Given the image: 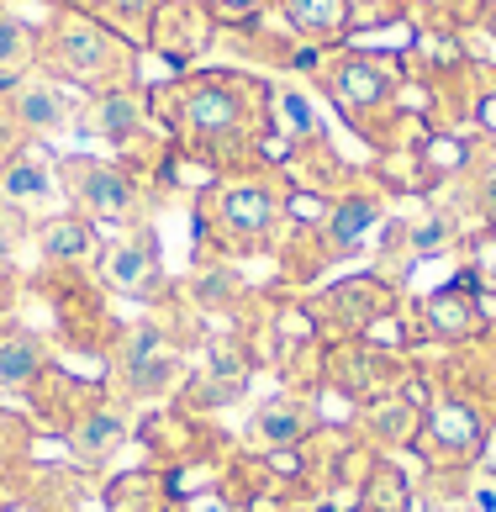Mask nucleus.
<instances>
[{"mask_svg":"<svg viewBox=\"0 0 496 512\" xmlns=\"http://www.w3.org/2000/svg\"><path fill=\"white\" fill-rule=\"evenodd\" d=\"M169 117L201 143H233L264 127V90L238 74H196L169 90Z\"/></svg>","mask_w":496,"mask_h":512,"instance_id":"1","label":"nucleus"},{"mask_svg":"<svg viewBox=\"0 0 496 512\" xmlns=\"http://www.w3.org/2000/svg\"><path fill=\"white\" fill-rule=\"evenodd\" d=\"M43 59L59 80L80 85V90H122V80L132 74V53L117 32H106L95 16L80 11H64L53 16L48 32H43Z\"/></svg>","mask_w":496,"mask_h":512,"instance_id":"2","label":"nucleus"},{"mask_svg":"<svg viewBox=\"0 0 496 512\" xmlns=\"http://www.w3.org/2000/svg\"><path fill=\"white\" fill-rule=\"evenodd\" d=\"M59 175H64V191L85 206V212H95L101 222H122L127 217V206H132V185L122 180V169H111L101 159H64L59 164Z\"/></svg>","mask_w":496,"mask_h":512,"instance_id":"3","label":"nucleus"},{"mask_svg":"<svg viewBox=\"0 0 496 512\" xmlns=\"http://www.w3.org/2000/svg\"><path fill=\"white\" fill-rule=\"evenodd\" d=\"M328 85H333V96L349 106V111H365V106L391 96L396 69L380 64V59H365V53H343V59L328 69Z\"/></svg>","mask_w":496,"mask_h":512,"instance_id":"4","label":"nucleus"},{"mask_svg":"<svg viewBox=\"0 0 496 512\" xmlns=\"http://www.w3.org/2000/svg\"><path fill=\"white\" fill-rule=\"evenodd\" d=\"M285 27L312 37V43H333L354 27V0H280Z\"/></svg>","mask_w":496,"mask_h":512,"instance_id":"5","label":"nucleus"},{"mask_svg":"<svg viewBox=\"0 0 496 512\" xmlns=\"http://www.w3.org/2000/svg\"><path fill=\"white\" fill-rule=\"evenodd\" d=\"M11 111L27 132H59L69 127V96L48 80H22L11 90Z\"/></svg>","mask_w":496,"mask_h":512,"instance_id":"6","label":"nucleus"},{"mask_svg":"<svg viewBox=\"0 0 496 512\" xmlns=\"http://www.w3.org/2000/svg\"><path fill=\"white\" fill-rule=\"evenodd\" d=\"M0 191L16 201H43L59 191V180H53V164L37 148H22V154H11V164L0 169Z\"/></svg>","mask_w":496,"mask_h":512,"instance_id":"7","label":"nucleus"},{"mask_svg":"<svg viewBox=\"0 0 496 512\" xmlns=\"http://www.w3.org/2000/svg\"><path fill=\"white\" fill-rule=\"evenodd\" d=\"M138 117H143V101L132 96V90H101V96L90 101V111H85V127L101 132V138H111V143H122L127 132L138 127Z\"/></svg>","mask_w":496,"mask_h":512,"instance_id":"8","label":"nucleus"},{"mask_svg":"<svg viewBox=\"0 0 496 512\" xmlns=\"http://www.w3.org/2000/svg\"><path fill=\"white\" fill-rule=\"evenodd\" d=\"M32 59H37V37H32V27L16 22V16H0V85H11Z\"/></svg>","mask_w":496,"mask_h":512,"instance_id":"9","label":"nucleus"},{"mask_svg":"<svg viewBox=\"0 0 496 512\" xmlns=\"http://www.w3.org/2000/svg\"><path fill=\"white\" fill-rule=\"evenodd\" d=\"M148 243H117L111 249V259H106V275H111V286L117 291H127V296H143V286H148Z\"/></svg>","mask_w":496,"mask_h":512,"instance_id":"10","label":"nucleus"},{"mask_svg":"<svg viewBox=\"0 0 496 512\" xmlns=\"http://www.w3.org/2000/svg\"><path fill=\"white\" fill-rule=\"evenodd\" d=\"M275 217V201L259 191V185H238V191H227V222L233 227H248V233H264Z\"/></svg>","mask_w":496,"mask_h":512,"instance_id":"11","label":"nucleus"},{"mask_svg":"<svg viewBox=\"0 0 496 512\" xmlns=\"http://www.w3.org/2000/svg\"><path fill=\"white\" fill-rule=\"evenodd\" d=\"M43 249H48L53 259L85 254V249H90V227H85L80 217H53V222L43 227Z\"/></svg>","mask_w":496,"mask_h":512,"instance_id":"12","label":"nucleus"},{"mask_svg":"<svg viewBox=\"0 0 496 512\" xmlns=\"http://www.w3.org/2000/svg\"><path fill=\"white\" fill-rule=\"evenodd\" d=\"M32 370H37V344H32V338H27V333L0 338V381L22 386Z\"/></svg>","mask_w":496,"mask_h":512,"instance_id":"13","label":"nucleus"},{"mask_svg":"<svg viewBox=\"0 0 496 512\" xmlns=\"http://www.w3.org/2000/svg\"><path fill=\"white\" fill-rule=\"evenodd\" d=\"M95 16H106L111 27H138L154 16V0H85Z\"/></svg>","mask_w":496,"mask_h":512,"instance_id":"14","label":"nucleus"},{"mask_svg":"<svg viewBox=\"0 0 496 512\" xmlns=\"http://www.w3.org/2000/svg\"><path fill=\"white\" fill-rule=\"evenodd\" d=\"M275 106H280V127L291 132V138H312V132H317L307 96H296V90H280V96H275Z\"/></svg>","mask_w":496,"mask_h":512,"instance_id":"15","label":"nucleus"},{"mask_svg":"<svg viewBox=\"0 0 496 512\" xmlns=\"http://www.w3.org/2000/svg\"><path fill=\"white\" fill-rule=\"evenodd\" d=\"M370 222H375V206L370 201H349V206H338V212H333V238L338 243H354Z\"/></svg>","mask_w":496,"mask_h":512,"instance_id":"16","label":"nucleus"},{"mask_svg":"<svg viewBox=\"0 0 496 512\" xmlns=\"http://www.w3.org/2000/svg\"><path fill=\"white\" fill-rule=\"evenodd\" d=\"M206 16L212 22H227V27H243V22H254V16L270 6V0H201Z\"/></svg>","mask_w":496,"mask_h":512,"instance_id":"17","label":"nucleus"},{"mask_svg":"<svg viewBox=\"0 0 496 512\" xmlns=\"http://www.w3.org/2000/svg\"><path fill=\"white\" fill-rule=\"evenodd\" d=\"M433 433H438L444 444H470V439H475V417H470L465 407H449V412L433 417Z\"/></svg>","mask_w":496,"mask_h":512,"instance_id":"18","label":"nucleus"},{"mask_svg":"<svg viewBox=\"0 0 496 512\" xmlns=\"http://www.w3.org/2000/svg\"><path fill=\"white\" fill-rule=\"evenodd\" d=\"M117 433H122L117 417H90V428L74 433V449H80V454H95V449H106L111 439H117Z\"/></svg>","mask_w":496,"mask_h":512,"instance_id":"19","label":"nucleus"},{"mask_svg":"<svg viewBox=\"0 0 496 512\" xmlns=\"http://www.w3.org/2000/svg\"><path fill=\"white\" fill-rule=\"evenodd\" d=\"M428 312H433V322H438L444 333H460L465 322H470V312H465V307H454L449 296H433V307H428Z\"/></svg>","mask_w":496,"mask_h":512,"instance_id":"20","label":"nucleus"},{"mask_svg":"<svg viewBox=\"0 0 496 512\" xmlns=\"http://www.w3.org/2000/svg\"><path fill=\"white\" fill-rule=\"evenodd\" d=\"M296 428H301V423H296V407H291V412L270 407V412H264V423H259V433H270V439H291Z\"/></svg>","mask_w":496,"mask_h":512,"instance_id":"21","label":"nucleus"},{"mask_svg":"<svg viewBox=\"0 0 496 512\" xmlns=\"http://www.w3.org/2000/svg\"><path fill=\"white\" fill-rule=\"evenodd\" d=\"M444 238H449V227H444V222L412 227V249H417V254H438V249H444Z\"/></svg>","mask_w":496,"mask_h":512,"instance_id":"22","label":"nucleus"},{"mask_svg":"<svg viewBox=\"0 0 496 512\" xmlns=\"http://www.w3.org/2000/svg\"><path fill=\"white\" fill-rule=\"evenodd\" d=\"M190 512H227V502H217V497H196V502H190Z\"/></svg>","mask_w":496,"mask_h":512,"instance_id":"23","label":"nucleus"},{"mask_svg":"<svg viewBox=\"0 0 496 512\" xmlns=\"http://www.w3.org/2000/svg\"><path fill=\"white\" fill-rule=\"evenodd\" d=\"M481 264L496 275V238H486V243H481Z\"/></svg>","mask_w":496,"mask_h":512,"instance_id":"24","label":"nucleus"},{"mask_svg":"<svg viewBox=\"0 0 496 512\" xmlns=\"http://www.w3.org/2000/svg\"><path fill=\"white\" fill-rule=\"evenodd\" d=\"M481 122L496 132V96H486V101H481Z\"/></svg>","mask_w":496,"mask_h":512,"instance_id":"25","label":"nucleus"},{"mask_svg":"<svg viewBox=\"0 0 496 512\" xmlns=\"http://www.w3.org/2000/svg\"><path fill=\"white\" fill-rule=\"evenodd\" d=\"M6 259H11V227L0 222V264H6Z\"/></svg>","mask_w":496,"mask_h":512,"instance_id":"26","label":"nucleus"},{"mask_svg":"<svg viewBox=\"0 0 496 512\" xmlns=\"http://www.w3.org/2000/svg\"><path fill=\"white\" fill-rule=\"evenodd\" d=\"M486 201H491V206H496V185H491V191H486Z\"/></svg>","mask_w":496,"mask_h":512,"instance_id":"27","label":"nucleus"}]
</instances>
